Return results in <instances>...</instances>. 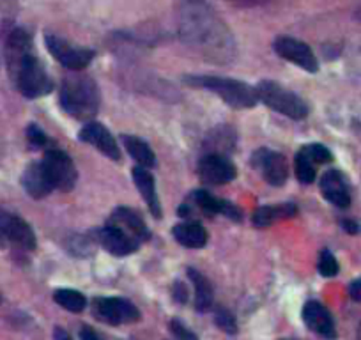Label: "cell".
Returning <instances> with one entry per match:
<instances>
[{"label": "cell", "instance_id": "cell-1", "mask_svg": "<svg viewBox=\"0 0 361 340\" xmlns=\"http://www.w3.org/2000/svg\"><path fill=\"white\" fill-rule=\"evenodd\" d=\"M179 34L183 41L209 62L227 64L236 55L229 27L204 0H180Z\"/></svg>", "mask_w": 361, "mask_h": 340}, {"label": "cell", "instance_id": "cell-20", "mask_svg": "<svg viewBox=\"0 0 361 340\" xmlns=\"http://www.w3.org/2000/svg\"><path fill=\"white\" fill-rule=\"evenodd\" d=\"M133 181H135L139 192L142 193L143 201H146L150 213H153L156 218H160V216H162V206H160L158 193H156L155 178H153L143 167H135V169H133Z\"/></svg>", "mask_w": 361, "mask_h": 340}, {"label": "cell", "instance_id": "cell-37", "mask_svg": "<svg viewBox=\"0 0 361 340\" xmlns=\"http://www.w3.org/2000/svg\"><path fill=\"white\" fill-rule=\"evenodd\" d=\"M342 227H344V231L351 232V234H356V232L360 231V225H358L356 222H353V220H344Z\"/></svg>", "mask_w": 361, "mask_h": 340}, {"label": "cell", "instance_id": "cell-16", "mask_svg": "<svg viewBox=\"0 0 361 340\" xmlns=\"http://www.w3.org/2000/svg\"><path fill=\"white\" fill-rule=\"evenodd\" d=\"M108 225L115 227V229H119V231H122L125 234H128L129 238L136 239L139 243L150 236L149 229H147L142 216L129 208H117L115 211L112 213V216H110Z\"/></svg>", "mask_w": 361, "mask_h": 340}, {"label": "cell", "instance_id": "cell-8", "mask_svg": "<svg viewBox=\"0 0 361 340\" xmlns=\"http://www.w3.org/2000/svg\"><path fill=\"white\" fill-rule=\"evenodd\" d=\"M45 43L48 52L55 57L57 61L64 68L73 69V71H82L94 59L92 50L83 48V46H75L71 43L64 41V39L57 38V36H46Z\"/></svg>", "mask_w": 361, "mask_h": 340}, {"label": "cell", "instance_id": "cell-22", "mask_svg": "<svg viewBox=\"0 0 361 340\" xmlns=\"http://www.w3.org/2000/svg\"><path fill=\"white\" fill-rule=\"evenodd\" d=\"M174 238L186 248H202L207 243V232L199 222H185L174 227Z\"/></svg>", "mask_w": 361, "mask_h": 340}, {"label": "cell", "instance_id": "cell-30", "mask_svg": "<svg viewBox=\"0 0 361 340\" xmlns=\"http://www.w3.org/2000/svg\"><path fill=\"white\" fill-rule=\"evenodd\" d=\"M303 153H305V155L309 156V158L312 160L313 163H327V162H331L330 149L324 148V146H320V144L306 146V148L303 149Z\"/></svg>", "mask_w": 361, "mask_h": 340}, {"label": "cell", "instance_id": "cell-18", "mask_svg": "<svg viewBox=\"0 0 361 340\" xmlns=\"http://www.w3.org/2000/svg\"><path fill=\"white\" fill-rule=\"evenodd\" d=\"M320 192L324 199L337 208H347L351 204V195L346 181L339 170H327L320 179Z\"/></svg>", "mask_w": 361, "mask_h": 340}, {"label": "cell", "instance_id": "cell-9", "mask_svg": "<svg viewBox=\"0 0 361 340\" xmlns=\"http://www.w3.org/2000/svg\"><path fill=\"white\" fill-rule=\"evenodd\" d=\"M199 176L200 181L206 183V185L218 186L232 181L237 176V170L225 155L209 153V155H206L200 160Z\"/></svg>", "mask_w": 361, "mask_h": 340}, {"label": "cell", "instance_id": "cell-23", "mask_svg": "<svg viewBox=\"0 0 361 340\" xmlns=\"http://www.w3.org/2000/svg\"><path fill=\"white\" fill-rule=\"evenodd\" d=\"M120 140L125 142V148L126 151L129 153V156H132L140 167L150 169V167L156 165L155 153H153V149H150L149 146H147V142H143L142 139H136V136L132 135H122Z\"/></svg>", "mask_w": 361, "mask_h": 340}, {"label": "cell", "instance_id": "cell-10", "mask_svg": "<svg viewBox=\"0 0 361 340\" xmlns=\"http://www.w3.org/2000/svg\"><path fill=\"white\" fill-rule=\"evenodd\" d=\"M275 52L282 59L299 66V68H303L309 73H317V69H319V64H317V59L313 55L312 48L303 41H297V39L285 38L283 36V38H278L275 41Z\"/></svg>", "mask_w": 361, "mask_h": 340}, {"label": "cell", "instance_id": "cell-33", "mask_svg": "<svg viewBox=\"0 0 361 340\" xmlns=\"http://www.w3.org/2000/svg\"><path fill=\"white\" fill-rule=\"evenodd\" d=\"M172 296L176 299V303H186L188 302V289L183 282H176L174 283L172 289Z\"/></svg>", "mask_w": 361, "mask_h": 340}, {"label": "cell", "instance_id": "cell-29", "mask_svg": "<svg viewBox=\"0 0 361 340\" xmlns=\"http://www.w3.org/2000/svg\"><path fill=\"white\" fill-rule=\"evenodd\" d=\"M215 321H216V325H218V328L223 330L225 333H229V335H234V333H237V323H236V319H234V316L230 314L229 310H225V309L216 310Z\"/></svg>", "mask_w": 361, "mask_h": 340}, {"label": "cell", "instance_id": "cell-2", "mask_svg": "<svg viewBox=\"0 0 361 340\" xmlns=\"http://www.w3.org/2000/svg\"><path fill=\"white\" fill-rule=\"evenodd\" d=\"M59 99L60 106L68 115L78 121H90L98 113L101 94L94 80L89 75L76 71L64 76Z\"/></svg>", "mask_w": 361, "mask_h": 340}, {"label": "cell", "instance_id": "cell-41", "mask_svg": "<svg viewBox=\"0 0 361 340\" xmlns=\"http://www.w3.org/2000/svg\"><path fill=\"white\" fill-rule=\"evenodd\" d=\"M0 302H2V296H0Z\"/></svg>", "mask_w": 361, "mask_h": 340}, {"label": "cell", "instance_id": "cell-26", "mask_svg": "<svg viewBox=\"0 0 361 340\" xmlns=\"http://www.w3.org/2000/svg\"><path fill=\"white\" fill-rule=\"evenodd\" d=\"M53 299L55 303H59L62 309L69 310V312H82L85 309L87 302H85V296L82 292L75 291V289H59V291L53 292Z\"/></svg>", "mask_w": 361, "mask_h": 340}, {"label": "cell", "instance_id": "cell-3", "mask_svg": "<svg viewBox=\"0 0 361 340\" xmlns=\"http://www.w3.org/2000/svg\"><path fill=\"white\" fill-rule=\"evenodd\" d=\"M186 82L193 87L213 91L232 108H252L259 101L255 89L241 80L222 76H186Z\"/></svg>", "mask_w": 361, "mask_h": 340}, {"label": "cell", "instance_id": "cell-40", "mask_svg": "<svg viewBox=\"0 0 361 340\" xmlns=\"http://www.w3.org/2000/svg\"><path fill=\"white\" fill-rule=\"evenodd\" d=\"M280 340H292V339H280Z\"/></svg>", "mask_w": 361, "mask_h": 340}, {"label": "cell", "instance_id": "cell-31", "mask_svg": "<svg viewBox=\"0 0 361 340\" xmlns=\"http://www.w3.org/2000/svg\"><path fill=\"white\" fill-rule=\"evenodd\" d=\"M27 139H29L32 148H43V146L46 144V140H48L46 139L45 132L36 125H30L29 128H27Z\"/></svg>", "mask_w": 361, "mask_h": 340}, {"label": "cell", "instance_id": "cell-32", "mask_svg": "<svg viewBox=\"0 0 361 340\" xmlns=\"http://www.w3.org/2000/svg\"><path fill=\"white\" fill-rule=\"evenodd\" d=\"M170 330H172L174 335H176L177 339H180V340H199V339H197L195 333L190 332V330L186 328V326L183 325L179 319H172V321H170Z\"/></svg>", "mask_w": 361, "mask_h": 340}, {"label": "cell", "instance_id": "cell-7", "mask_svg": "<svg viewBox=\"0 0 361 340\" xmlns=\"http://www.w3.org/2000/svg\"><path fill=\"white\" fill-rule=\"evenodd\" d=\"M92 314L99 321L113 326L135 323L140 319L139 309L125 298H96L92 303Z\"/></svg>", "mask_w": 361, "mask_h": 340}, {"label": "cell", "instance_id": "cell-4", "mask_svg": "<svg viewBox=\"0 0 361 340\" xmlns=\"http://www.w3.org/2000/svg\"><path fill=\"white\" fill-rule=\"evenodd\" d=\"M257 99L273 108L275 112L283 113L290 119H305L309 115V105L289 89L282 87L280 83L264 80L255 87Z\"/></svg>", "mask_w": 361, "mask_h": 340}, {"label": "cell", "instance_id": "cell-13", "mask_svg": "<svg viewBox=\"0 0 361 340\" xmlns=\"http://www.w3.org/2000/svg\"><path fill=\"white\" fill-rule=\"evenodd\" d=\"M78 136L82 142L96 148L98 151H101L103 155L108 156V158L112 160L120 158V149L119 146H117L115 139H113V136L110 135L108 129H106L103 125H99V122H87Z\"/></svg>", "mask_w": 361, "mask_h": 340}, {"label": "cell", "instance_id": "cell-11", "mask_svg": "<svg viewBox=\"0 0 361 340\" xmlns=\"http://www.w3.org/2000/svg\"><path fill=\"white\" fill-rule=\"evenodd\" d=\"M0 236L23 250L36 248V234L29 223L2 209H0Z\"/></svg>", "mask_w": 361, "mask_h": 340}, {"label": "cell", "instance_id": "cell-17", "mask_svg": "<svg viewBox=\"0 0 361 340\" xmlns=\"http://www.w3.org/2000/svg\"><path fill=\"white\" fill-rule=\"evenodd\" d=\"M303 321L312 332L319 333L320 337L333 340L337 337L335 323L324 305L319 302H309L303 306Z\"/></svg>", "mask_w": 361, "mask_h": 340}, {"label": "cell", "instance_id": "cell-5", "mask_svg": "<svg viewBox=\"0 0 361 340\" xmlns=\"http://www.w3.org/2000/svg\"><path fill=\"white\" fill-rule=\"evenodd\" d=\"M13 82L16 83L20 92L29 99L41 98V96L50 94L53 91L52 78L48 76L46 69L43 68L41 62L36 59L34 53H29L23 59L18 71L13 76Z\"/></svg>", "mask_w": 361, "mask_h": 340}, {"label": "cell", "instance_id": "cell-38", "mask_svg": "<svg viewBox=\"0 0 361 340\" xmlns=\"http://www.w3.org/2000/svg\"><path fill=\"white\" fill-rule=\"evenodd\" d=\"M53 337H55V340H71L69 333L64 332L62 328H55V332H53Z\"/></svg>", "mask_w": 361, "mask_h": 340}, {"label": "cell", "instance_id": "cell-28", "mask_svg": "<svg viewBox=\"0 0 361 340\" xmlns=\"http://www.w3.org/2000/svg\"><path fill=\"white\" fill-rule=\"evenodd\" d=\"M319 273L323 276H335L339 273V262L333 257V253L330 250L320 252L319 257Z\"/></svg>", "mask_w": 361, "mask_h": 340}, {"label": "cell", "instance_id": "cell-39", "mask_svg": "<svg viewBox=\"0 0 361 340\" xmlns=\"http://www.w3.org/2000/svg\"><path fill=\"white\" fill-rule=\"evenodd\" d=\"M358 339L361 340V325H360V328H358Z\"/></svg>", "mask_w": 361, "mask_h": 340}, {"label": "cell", "instance_id": "cell-19", "mask_svg": "<svg viewBox=\"0 0 361 340\" xmlns=\"http://www.w3.org/2000/svg\"><path fill=\"white\" fill-rule=\"evenodd\" d=\"M22 183L27 193L30 197H34V199H43V197H46L53 190V185L50 181L48 174H46L43 162L30 163L25 169V172H23Z\"/></svg>", "mask_w": 361, "mask_h": 340}, {"label": "cell", "instance_id": "cell-14", "mask_svg": "<svg viewBox=\"0 0 361 340\" xmlns=\"http://www.w3.org/2000/svg\"><path fill=\"white\" fill-rule=\"evenodd\" d=\"M29 53H32V39L23 29H13L6 39V62H8L9 76H15L20 64Z\"/></svg>", "mask_w": 361, "mask_h": 340}, {"label": "cell", "instance_id": "cell-21", "mask_svg": "<svg viewBox=\"0 0 361 340\" xmlns=\"http://www.w3.org/2000/svg\"><path fill=\"white\" fill-rule=\"evenodd\" d=\"M193 199H195L197 206L206 215H225L232 220H241V213L236 206H232L227 201H222V199H216L215 195H211L206 190H197L193 193Z\"/></svg>", "mask_w": 361, "mask_h": 340}, {"label": "cell", "instance_id": "cell-24", "mask_svg": "<svg viewBox=\"0 0 361 340\" xmlns=\"http://www.w3.org/2000/svg\"><path fill=\"white\" fill-rule=\"evenodd\" d=\"M297 208L294 204H280V206H264L259 208L253 213V223L257 227H269L271 223H275L276 220L282 218H290V216H296Z\"/></svg>", "mask_w": 361, "mask_h": 340}, {"label": "cell", "instance_id": "cell-27", "mask_svg": "<svg viewBox=\"0 0 361 340\" xmlns=\"http://www.w3.org/2000/svg\"><path fill=\"white\" fill-rule=\"evenodd\" d=\"M296 174L297 179H299L301 183H305V185H309V183H312L313 179H316L313 162L303 151L296 156Z\"/></svg>", "mask_w": 361, "mask_h": 340}, {"label": "cell", "instance_id": "cell-6", "mask_svg": "<svg viewBox=\"0 0 361 340\" xmlns=\"http://www.w3.org/2000/svg\"><path fill=\"white\" fill-rule=\"evenodd\" d=\"M46 174H48L50 181H52L53 188L60 190V192H71L78 179V172L69 158L68 153L64 151H48L43 160Z\"/></svg>", "mask_w": 361, "mask_h": 340}, {"label": "cell", "instance_id": "cell-34", "mask_svg": "<svg viewBox=\"0 0 361 340\" xmlns=\"http://www.w3.org/2000/svg\"><path fill=\"white\" fill-rule=\"evenodd\" d=\"M349 295L354 302L361 303V278L360 280H354L353 283L349 285Z\"/></svg>", "mask_w": 361, "mask_h": 340}, {"label": "cell", "instance_id": "cell-36", "mask_svg": "<svg viewBox=\"0 0 361 340\" xmlns=\"http://www.w3.org/2000/svg\"><path fill=\"white\" fill-rule=\"evenodd\" d=\"M232 4L236 6H243V8H252V6H259L267 2V0H230Z\"/></svg>", "mask_w": 361, "mask_h": 340}, {"label": "cell", "instance_id": "cell-12", "mask_svg": "<svg viewBox=\"0 0 361 340\" xmlns=\"http://www.w3.org/2000/svg\"><path fill=\"white\" fill-rule=\"evenodd\" d=\"M253 165L259 167L262 178L271 186H282L287 181L289 167H287V160L280 153L262 149L253 156Z\"/></svg>", "mask_w": 361, "mask_h": 340}, {"label": "cell", "instance_id": "cell-15", "mask_svg": "<svg viewBox=\"0 0 361 340\" xmlns=\"http://www.w3.org/2000/svg\"><path fill=\"white\" fill-rule=\"evenodd\" d=\"M96 241L110 252L112 255H117V257H125V255H129V253L135 252L139 248V241L133 238H129L128 234H125L122 231L115 229L112 225H106L103 229H99L96 232Z\"/></svg>", "mask_w": 361, "mask_h": 340}, {"label": "cell", "instance_id": "cell-25", "mask_svg": "<svg viewBox=\"0 0 361 340\" xmlns=\"http://www.w3.org/2000/svg\"><path fill=\"white\" fill-rule=\"evenodd\" d=\"M188 276L193 282V288H195V309L199 312H206L211 305H213V288H211V282L197 269L190 268Z\"/></svg>", "mask_w": 361, "mask_h": 340}, {"label": "cell", "instance_id": "cell-35", "mask_svg": "<svg viewBox=\"0 0 361 340\" xmlns=\"http://www.w3.org/2000/svg\"><path fill=\"white\" fill-rule=\"evenodd\" d=\"M80 339L82 340H101L99 339L98 333H96L94 330H90L89 326H83V328L80 330Z\"/></svg>", "mask_w": 361, "mask_h": 340}]
</instances>
